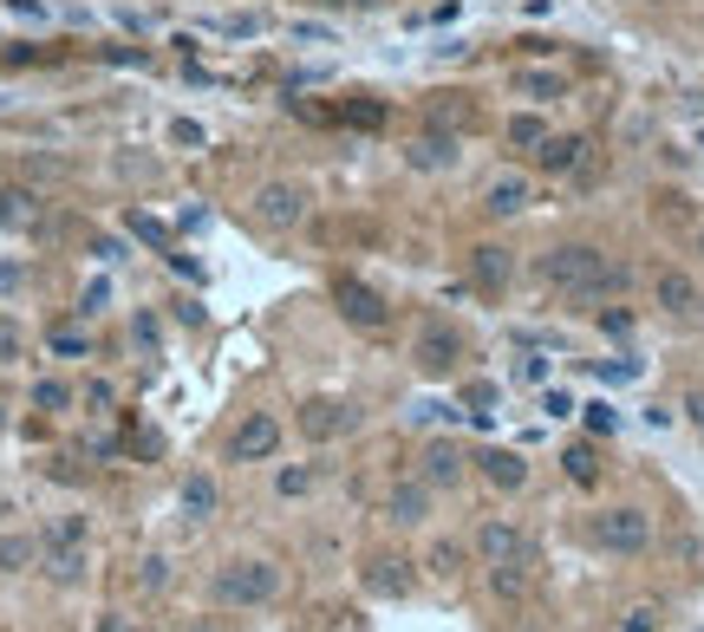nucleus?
<instances>
[{"mask_svg": "<svg viewBox=\"0 0 704 632\" xmlns=\"http://www.w3.org/2000/svg\"><path fill=\"white\" fill-rule=\"evenodd\" d=\"M594 542L607 555H646L652 548V515L646 508H600L594 515Z\"/></svg>", "mask_w": 704, "mask_h": 632, "instance_id": "5", "label": "nucleus"}, {"mask_svg": "<svg viewBox=\"0 0 704 632\" xmlns=\"http://www.w3.org/2000/svg\"><path fill=\"white\" fill-rule=\"evenodd\" d=\"M490 593H495V600H522V593H529V555L490 561Z\"/></svg>", "mask_w": 704, "mask_h": 632, "instance_id": "21", "label": "nucleus"}, {"mask_svg": "<svg viewBox=\"0 0 704 632\" xmlns=\"http://www.w3.org/2000/svg\"><path fill=\"white\" fill-rule=\"evenodd\" d=\"M412 358H418L424 378H450V372H457V358H463V333H457V326H444V320H424Z\"/></svg>", "mask_w": 704, "mask_h": 632, "instance_id": "6", "label": "nucleus"}, {"mask_svg": "<svg viewBox=\"0 0 704 632\" xmlns=\"http://www.w3.org/2000/svg\"><path fill=\"white\" fill-rule=\"evenodd\" d=\"M13 13H20V20H46V7H40V0H13Z\"/></svg>", "mask_w": 704, "mask_h": 632, "instance_id": "50", "label": "nucleus"}, {"mask_svg": "<svg viewBox=\"0 0 704 632\" xmlns=\"http://www.w3.org/2000/svg\"><path fill=\"white\" fill-rule=\"evenodd\" d=\"M275 490H281L287 502H294V495H307V490H313V470H307V463H281V476H275Z\"/></svg>", "mask_w": 704, "mask_h": 632, "instance_id": "32", "label": "nucleus"}, {"mask_svg": "<svg viewBox=\"0 0 704 632\" xmlns=\"http://www.w3.org/2000/svg\"><path fill=\"white\" fill-rule=\"evenodd\" d=\"M40 567H46V580L53 587H78L85 580V515H53L46 528H40Z\"/></svg>", "mask_w": 704, "mask_h": 632, "instance_id": "3", "label": "nucleus"}, {"mask_svg": "<svg viewBox=\"0 0 704 632\" xmlns=\"http://www.w3.org/2000/svg\"><path fill=\"white\" fill-rule=\"evenodd\" d=\"M502 138L515 143V150H542V143H548V125H542V118H535V111H515V118H509V131H502Z\"/></svg>", "mask_w": 704, "mask_h": 632, "instance_id": "26", "label": "nucleus"}, {"mask_svg": "<svg viewBox=\"0 0 704 632\" xmlns=\"http://www.w3.org/2000/svg\"><path fill=\"white\" fill-rule=\"evenodd\" d=\"M170 143H177V150H203V125H196V118H177V125H170Z\"/></svg>", "mask_w": 704, "mask_h": 632, "instance_id": "39", "label": "nucleus"}, {"mask_svg": "<svg viewBox=\"0 0 704 632\" xmlns=\"http://www.w3.org/2000/svg\"><path fill=\"white\" fill-rule=\"evenodd\" d=\"M620 632H659V607H652V600H639V607H627V620H620Z\"/></svg>", "mask_w": 704, "mask_h": 632, "instance_id": "37", "label": "nucleus"}, {"mask_svg": "<svg viewBox=\"0 0 704 632\" xmlns=\"http://www.w3.org/2000/svg\"><path fill=\"white\" fill-rule=\"evenodd\" d=\"M483 210H490L495 222L522 215V210H529V176H515V170H509V176H495L490 190H483Z\"/></svg>", "mask_w": 704, "mask_h": 632, "instance_id": "20", "label": "nucleus"}, {"mask_svg": "<svg viewBox=\"0 0 704 632\" xmlns=\"http://www.w3.org/2000/svg\"><path fill=\"white\" fill-rule=\"evenodd\" d=\"M463 463H470V457H463L450 437H437V443L424 450V483H430V490H457V483H463Z\"/></svg>", "mask_w": 704, "mask_h": 632, "instance_id": "13", "label": "nucleus"}, {"mask_svg": "<svg viewBox=\"0 0 704 632\" xmlns=\"http://www.w3.org/2000/svg\"><path fill=\"white\" fill-rule=\"evenodd\" d=\"M40 561V535H0V574H26Z\"/></svg>", "mask_w": 704, "mask_h": 632, "instance_id": "24", "label": "nucleus"}, {"mask_svg": "<svg viewBox=\"0 0 704 632\" xmlns=\"http://www.w3.org/2000/svg\"><path fill=\"white\" fill-rule=\"evenodd\" d=\"M203 632H222V626H203Z\"/></svg>", "mask_w": 704, "mask_h": 632, "instance_id": "54", "label": "nucleus"}, {"mask_svg": "<svg viewBox=\"0 0 704 632\" xmlns=\"http://www.w3.org/2000/svg\"><path fill=\"white\" fill-rule=\"evenodd\" d=\"M463 150H457V131H424V138L405 143V163L412 170H424V176H437V170H450Z\"/></svg>", "mask_w": 704, "mask_h": 632, "instance_id": "10", "label": "nucleus"}, {"mask_svg": "<svg viewBox=\"0 0 704 632\" xmlns=\"http://www.w3.org/2000/svg\"><path fill=\"white\" fill-rule=\"evenodd\" d=\"M477 555H483V561H509V555H529V542H522V528H515V522L490 515V522L477 528Z\"/></svg>", "mask_w": 704, "mask_h": 632, "instance_id": "17", "label": "nucleus"}, {"mask_svg": "<svg viewBox=\"0 0 704 632\" xmlns=\"http://www.w3.org/2000/svg\"><path fill=\"white\" fill-rule=\"evenodd\" d=\"M685 418H692V424L704 430V392H685Z\"/></svg>", "mask_w": 704, "mask_h": 632, "instance_id": "49", "label": "nucleus"}, {"mask_svg": "<svg viewBox=\"0 0 704 632\" xmlns=\"http://www.w3.org/2000/svg\"><path fill=\"white\" fill-rule=\"evenodd\" d=\"M600 378L607 385H627V378H639V358H600Z\"/></svg>", "mask_w": 704, "mask_h": 632, "instance_id": "43", "label": "nucleus"}, {"mask_svg": "<svg viewBox=\"0 0 704 632\" xmlns=\"http://www.w3.org/2000/svg\"><path fill=\"white\" fill-rule=\"evenodd\" d=\"M587 424H594V437H607V430H614V405H587Z\"/></svg>", "mask_w": 704, "mask_h": 632, "instance_id": "45", "label": "nucleus"}, {"mask_svg": "<svg viewBox=\"0 0 704 632\" xmlns=\"http://www.w3.org/2000/svg\"><path fill=\"white\" fill-rule=\"evenodd\" d=\"M365 593H378V600H405V593H412V561H398V555H372V561H365Z\"/></svg>", "mask_w": 704, "mask_h": 632, "instance_id": "12", "label": "nucleus"}, {"mask_svg": "<svg viewBox=\"0 0 704 632\" xmlns=\"http://www.w3.org/2000/svg\"><path fill=\"white\" fill-rule=\"evenodd\" d=\"M542 281L562 287L574 307H600V300L627 293L633 275H627L620 261H607L594 242H562V248H548V255H542Z\"/></svg>", "mask_w": 704, "mask_h": 632, "instance_id": "1", "label": "nucleus"}, {"mask_svg": "<svg viewBox=\"0 0 704 632\" xmlns=\"http://www.w3.org/2000/svg\"><path fill=\"white\" fill-rule=\"evenodd\" d=\"M457 567H463V548H457V542H437V548H430V574H457Z\"/></svg>", "mask_w": 704, "mask_h": 632, "instance_id": "40", "label": "nucleus"}, {"mask_svg": "<svg viewBox=\"0 0 704 632\" xmlns=\"http://www.w3.org/2000/svg\"><path fill=\"white\" fill-rule=\"evenodd\" d=\"M542 411H548V418H567V411H574V398H567V392H548V398H542Z\"/></svg>", "mask_w": 704, "mask_h": 632, "instance_id": "48", "label": "nucleus"}, {"mask_svg": "<svg viewBox=\"0 0 704 632\" xmlns=\"http://www.w3.org/2000/svg\"><path fill=\"white\" fill-rule=\"evenodd\" d=\"M562 470H567V483L594 490V483H600V450H594V443H567V450H562Z\"/></svg>", "mask_w": 704, "mask_h": 632, "instance_id": "22", "label": "nucleus"}, {"mask_svg": "<svg viewBox=\"0 0 704 632\" xmlns=\"http://www.w3.org/2000/svg\"><path fill=\"white\" fill-rule=\"evenodd\" d=\"M262 26H268L262 13H228V20H222V33H235V40H255Z\"/></svg>", "mask_w": 704, "mask_h": 632, "instance_id": "41", "label": "nucleus"}, {"mask_svg": "<svg viewBox=\"0 0 704 632\" xmlns=\"http://www.w3.org/2000/svg\"><path fill=\"white\" fill-rule=\"evenodd\" d=\"M470 281L483 287V293H502V287L515 281V255H509V248H495V242L470 248Z\"/></svg>", "mask_w": 704, "mask_h": 632, "instance_id": "11", "label": "nucleus"}, {"mask_svg": "<svg viewBox=\"0 0 704 632\" xmlns=\"http://www.w3.org/2000/svg\"><path fill=\"white\" fill-rule=\"evenodd\" d=\"M0 430H7V405H0Z\"/></svg>", "mask_w": 704, "mask_h": 632, "instance_id": "51", "label": "nucleus"}, {"mask_svg": "<svg viewBox=\"0 0 704 632\" xmlns=\"http://www.w3.org/2000/svg\"><path fill=\"white\" fill-rule=\"evenodd\" d=\"M26 358V326L13 313H0V365H20Z\"/></svg>", "mask_w": 704, "mask_h": 632, "instance_id": "29", "label": "nucleus"}, {"mask_svg": "<svg viewBox=\"0 0 704 632\" xmlns=\"http://www.w3.org/2000/svg\"><path fill=\"white\" fill-rule=\"evenodd\" d=\"M281 450V418H268V411H248L242 430L228 437V463H268Z\"/></svg>", "mask_w": 704, "mask_h": 632, "instance_id": "9", "label": "nucleus"}, {"mask_svg": "<svg viewBox=\"0 0 704 632\" xmlns=\"http://www.w3.org/2000/svg\"><path fill=\"white\" fill-rule=\"evenodd\" d=\"M463 405H470V418H477V424H490V411H495V385H490V378H470V385H463Z\"/></svg>", "mask_w": 704, "mask_h": 632, "instance_id": "31", "label": "nucleus"}, {"mask_svg": "<svg viewBox=\"0 0 704 632\" xmlns=\"http://www.w3.org/2000/svg\"><path fill=\"white\" fill-rule=\"evenodd\" d=\"M138 587H143V593H163V587H170V561H163V555H150V561L138 567Z\"/></svg>", "mask_w": 704, "mask_h": 632, "instance_id": "34", "label": "nucleus"}, {"mask_svg": "<svg viewBox=\"0 0 704 632\" xmlns=\"http://www.w3.org/2000/svg\"><path fill=\"white\" fill-rule=\"evenodd\" d=\"M333 300H340V313H346L359 333H385V326H392V307H385V293H378V287H365V281H352V275L333 287Z\"/></svg>", "mask_w": 704, "mask_h": 632, "instance_id": "8", "label": "nucleus"}, {"mask_svg": "<svg viewBox=\"0 0 704 632\" xmlns=\"http://www.w3.org/2000/svg\"><path fill=\"white\" fill-rule=\"evenodd\" d=\"M346 125H359V131H378V125H385V105L359 98V105H346Z\"/></svg>", "mask_w": 704, "mask_h": 632, "instance_id": "36", "label": "nucleus"}, {"mask_svg": "<svg viewBox=\"0 0 704 632\" xmlns=\"http://www.w3.org/2000/svg\"><path fill=\"white\" fill-rule=\"evenodd\" d=\"M215 502H222L215 476H190V483H183V515H190V522H210Z\"/></svg>", "mask_w": 704, "mask_h": 632, "instance_id": "25", "label": "nucleus"}, {"mask_svg": "<svg viewBox=\"0 0 704 632\" xmlns=\"http://www.w3.org/2000/svg\"><path fill=\"white\" fill-rule=\"evenodd\" d=\"M33 411H46V418L72 411V385L66 378H40V385H33Z\"/></svg>", "mask_w": 704, "mask_h": 632, "instance_id": "27", "label": "nucleus"}, {"mask_svg": "<svg viewBox=\"0 0 704 632\" xmlns=\"http://www.w3.org/2000/svg\"><path fill=\"white\" fill-rule=\"evenodd\" d=\"M287 574L275 561H222L210 580L215 607H268V600H281Z\"/></svg>", "mask_w": 704, "mask_h": 632, "instance_id": "2", "label": "nucleus"}, {"mask_svg": "<svg viewBox=\"0 0 704 632\" xmlns=\"http://www.w3.org/2000/svg\"><path fill=\"white\" fill-rule=\"evenodd\" d=\"M698 150H704V131H698Z\"/></svg>", "mask_w": 704, "mask_h": 632, "instance_id": "53", "label": "nucleus"}, {"mask_svg": "<svg viewBox=\"0 0 704 632\" xmlns=\"http://www.w3.org/2000/svg\"><path fill=\"white\" fill-rule=\"evenodd\" d=\"M46 346L60 352V358H85V352H92V340H85V326L60 320V326H46Z\"/></svg>", "mask_w": 704, "mask_h": 632, "instance_id": "28", "label": "nucleus"}, {"mask_svg": "<svg viewBox=\"0 0 704 632\" xmlns=\"http://www.w3.org/2000/svg\"><path fill=\"white\" fill-rule=\"evenodd\" d=\"M594 320H600V333H607V340H633V313H627V307H600Z\"/></svg>", "mask_w": 704, "mask_h": 632, "instance_id": "33", "label": "nucleus"}, {"mask_svg": "<svg viewBox=\"0 0 704 632\" xmlns=\"http://www.w3.org/2000/svg\"><path fill=\"white\" fill-rule=\"evenodd\" d=\"M92 255H98V261H118V255H125V242H118V235H92Z\"/></svg>", "mask_w": 704, "mask_h": 632, "instance_id": "46", "label": "nucleus"}, {"mask_svg": "<svg viewBox=\"0 0 704 632\" xmlns=\"http://www.w3.org/2000/svg\"><path fill=\"white\" fill-rule=\"evenodd\" d=\"M105 300H111V281H85V293H78V313L92 320V313H105Z\"/></svg>", "mask_w": 704, "mask_h": 632, "instance_id": "38", "label": "nucleus"}, {"mask_svg": "<svg viewBox=\"0 0 704 632\" xmlns=\"http://www.w3.org/2000/svg\"><path fill=\"white\" fill-rule=\"evenodd\" d=\"M477 470H483L490 490H522V483H529V463H522L515 450H477Z\"/></svg>", "mask_w": 704, "mask_h": 632, "instance_id": "18", "label": "nucleus"}, {"mask_svg": "<svg viewBox=\"0 0 704 632\" xmlns=\"http://www.w3.org/2000/svg\"><path fill=\"white\" fill-rule=\"evenodd\" d=\"M509 85H515V98H529V105H555V98H567V72H555V66H522Z\"/></svg>", "mask_w": 704, "mask_h": 632, "instance_id": "14", "label": "nucleus"}, {"mask_svg": "<svg viewBox=\"0 0 704 632\" xmlns=\"http://www.w3.org/2000/svg\"><path fill=\"white\" fill-rule=\"evenodd\" d=\"M587 150H594L587 138H548L535 150V163H542L548 176H580V170H587Z\"/></svg>", "mask_w": 704, "mask_h": 632, "instance_id": "16", "label": "nucleus"}, {"mask_svg": "<svg viewBox=\"0 0 704 632\" xmlns=\"http://www.w3.org/2000/svg\"><path fill=\"white\" fill-rule=\"evenodd\" d=\"M131 235H138V242H150L157 255H170V248H177V242H170V228H163L157 215H143V210H131Z\"/></svg>", "mask_w": 704, "mask_h": 632, "instance_id": "30", "label": "nucleus"}, {"mask_svg": "<svg viewBox=\"0 0 704 632\" xmlns=\"http://www.w3.org/2000/svg\"><path fill=\"white\" fill-rule=\"evenodd\" d=\"M92 632H143L138 620H125V613H98V626Z\"/></svg>", "mask_w": 704, "mask_h": 632, "instance_id": "47", "label": "nucleus"}, {"mask_svg": "<svg viewBox=\"0 0 704 632\" xmlns=\"http://www.w3.org/2000/svg\"><path fill=\"white\" fill-rule=\"evenodd\" d=\"M33 222H40L33 190H0V228H33Z\"/></svg>", "mask_w": 704, "mask_h": 632, "instance_id": "23", "label": "nucleus"}, {"mask_svg": "<svg viewBox=\"0 0 704 632\" xmlns=\"http://www.w3.org/2000/svg\"><path fill=\"white\" fill-rule=\"evenodd\" d=\"M359 430V411H352L346 398H307L300 405V437L307 443H340Z\"/></svg>", "mask_w": 704, "mask_h": 632, "instance_id": "7", "label": "nucleus"}, {"mask_svg": "<svg viewBox=\"0 0 704 632\" xmlns=\"http://www.w3.org/2000/svg\"><path fill=\"white\" fill-rule=\"evenodd\" d=\"M652 293H659V307H665V313H679V320H685V313H698V307H704L698 281H692L685 268H665V275L652 281Z\"/></svg>", "mask_w": 704, "mask_h": 632, "instance_id": "15", "label": "nucleus"}, {"mask_svg": "<svg viewBox=\"0 0 704 632\" xmlns=\"http://www.w3.org/2000/svg\"><path fill=\"white\" fill-rule=\"evenodd\" d=\"M698 255H704V228H698Z\"/></svg>", "mask_w": 704, "mask_h": 632, "instance_id": "52", "label": "nucleus"}, {"mask_svg": "<svg viewBox=\"0 0 704 632\" xmlns=\"http://www.w3.org/2000/svg\"><path fill=\"white\" fill-rule=\"evenodd\" d=\"M515 378H522V385H542V378H548V358H542V352H522V358H515Z\"/></svg>", "mask_w": 704, "mask_h": 632, "instance_id": "42", "label": "nucleus"}, {"mask_svg": "<svg viewBox=\"0 0 704 632\" xmlns=\"http://www.w3.org/2000/svg\"><path fill=\"white\" fill-rule=\"evenodd\" d=\"M307 210H313L307 183H287V176H281V183H262V190H255V203H248V215H255L262 228H275V235H281V228H300Z\"/></svg>", "mask_w": 704, "mask_h": 632, "instance_id": "4", "label": "nucleus"}, {"mask_svg": "<svg viewBox=\"0 0 704 632\" xmlns=\"http://www.w3.org/2000/svg\"><path fill=\"white\" fill-rule=\"evenodd\" d=\"M131 340H138L143 352H163V326H157V313H138V320H131Z\"/></svg>", "mask_w": 704, "mask_h": 632, "instance_id": "35", "label": "nucleus"}, {"mask_svg": "<svg viewBox=\"0 0 704 632\" xmlns=\"http://www.w3.org/2000/svg\"><path fill=\"white\" fill-rule=\"evenodd\" d=\"M26 287V268L20 261H0V293H20Z\"/></svg>", "mask_w": 704, "mask_h": 632, "instance_id": "44", "label": "nucleus"}, {"mask_svg": "<svg viewBox=\"0 0 704 632\" xmlns=\"http://www.w3.org/2000/svg\"><path fill=\"white\" fill-rule=\"evenodd\" d=\"M385 515H392V522H398V528H418L424 515H430V483H398V490L385 495Z\"/></svg>", "mask_w": 704, "mask_h": 632, "instance_id": "19", "label": "nucleus"}]
</instances>
